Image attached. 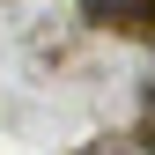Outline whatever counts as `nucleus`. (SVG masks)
<instances>
[{
  "mask_svg": "<svg viewBox=\"0 0 155 155\" xmlns=\"http://www.w3.org/2000/svg\"><path fill=\"white\" fill-rule=\"evenodd\" d=\"M81 8H96V15H104V8H133V0H81Z\"/></svg>",
  "mask_w": 155,
  "mask_h": 155,
  "instance_id": "nucleus-1",
  "label": "nucleus"
}]
</instances>
